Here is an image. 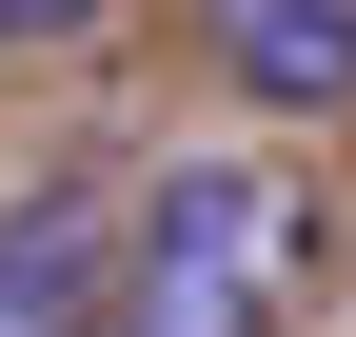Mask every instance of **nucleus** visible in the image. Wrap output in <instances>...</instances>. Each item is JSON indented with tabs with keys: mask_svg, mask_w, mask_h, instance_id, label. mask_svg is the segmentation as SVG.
<instances>
[{
	"mask_svg": "<svg viewBox=\"0 0 356 337\" xmlns=\"http://www.w3.org/2000/svg\"><path fill=\"white\" fill-rule=\"evenodd\" d=\"M79 20H99V0H0V40H79Z\"/></svg>",
	"mask_w": 356,
	"mask_h": 337,
	"instance_id": "4",
	"label": "nucleus"
},
{
	"mask_svg": "<svg viewBox=\"0 0 356 337\" xmlns=\"http://www.w3.org/2000/svg\"><path fill=\"white\" fill-rule=\"evenodd\" d=\"M99 258H119V219L79 179L0 198V337H99Z\"/></svg>",
	"mask_w": 356,
	"mask_h": 337,
	"instance_id": "2",
	"label": "nucleus"
},
{
	"mask_svg": "<svg viewBox=\"0 0 356 337\" xmlns=\"http://www.w3.org/2000/svg\"><path fill=\"white\" fill-rule=\"evenodd\" d=\"M297 298V179L277 159H178L139 238L99 258V337H277Z\"/></svg>",
	"mask_w": 356,
	"mask_h": 337,
	"instance_id": "1",
	"label": "nucleus"
},
{
	"mask_svg": "<svg viewBox=\"0 0 356 337\" xmlns=\"http://www.w3.org/2000/svg\"><path fill=\"white\" fill-rule=\"evenodd\" d=\"M218 20V79L257 119H337L356 100V0H198Z\"/></svg>",
	"mask_w": 356,
	"mask_h": 337,
	"instance_id": "3",
	"label": "nucleus"
}]
</instances>
